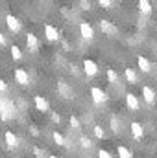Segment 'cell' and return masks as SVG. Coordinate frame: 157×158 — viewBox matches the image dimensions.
Here are the masks:
<instances>
[{"instance_id": "6da1fadb", "label": "cell", "mask_w": 157, "mask_h": 158, "mask_svg": "<svg viewBox=\"0 0 157 158\" xmlns=\"http://www.w3.org/2000/svg\"><path fill=\"white\" fill-rule=\"evenodd\" d=\"M13 114H15V105L9 99H6L4 96H0V118L4 121H9L13 118Z\"/></svg>"}, {"instance_id": "7a4b0ae2", "label": "cell", "mask_w": 157, "mask_h": 158, "mask_svg": "<svg viewBox=\"0 0 157 158\" xmlns=\"http://www.w3.org/2000/svg\"><path fill=\"white\" fill-rule=\"evenodd\" d=\"M91 98H92V103L94 105H104L107 101V94L100 86H92L91 88Z\"/></svg>"}, {"instance_id": "3957f363", "label": "cell", "mask_w": 157, "mask_h": 158, "mask_svg": "<svg viewBox=\"0 0 157 158\" xmlns=\"http://www.w3.org/2000/svg\"><path fill=\"white\" fill-rule=\"evenodd\" d=\"M57 94L63 98V99H72L74 98V90L70 85H67L65 81H57Z\"/></svg>"}, {"instance_id": "277c9868", "label": "cell", "mask_w": 157, "mask_h": 158, "mask_svg": "<svg viewBox=\"0 0 157 158\" xmlns=\"http://www.w3.org/2000/svg\"><path fill=\"white\" fill-rule=\"evenodd\" d=\"M6 24H7L9 31H13V33H19V31L22 30V24H20V20H19L15 15H11V13H7V15H6Z\"/></svg>"}, {"instance_id": "5b68a950", "label": "cell", "mask_w": 157, "mask_h": 158, "mask_svg": "<svg viewBox=\"0 0 157 158\" xmlns=\"http://www.w3.org/2000/svg\"><path fill=\"white\" fill-rule=\"evenodd\" d=\"M83 72L87 77H94V76H98V64L92 59H85L83 61Z\"/></svg>"}, {"instance_id": "8992f818", "label": "cell", "mask_w": 157, "mask_h": 158, "mask_svg": "<svg viewBox=\"0 0 157 158\" xmlns=\"http://www.w3.org/2000/svg\"><path fill=\"white\" fill-rule=\"evenodd\" d=\"M79 35L85 40L91 42V40L94 39V30H92V26H91L89 22H79Z\"/></svg>"}, {"instance_id": "52a82bcc", "label": "cell", "mask_w": 157, "mask_h": 158, "mask_svg": "<svg viewBox=\"0 0 157 158\" xmlns=\"http://www.w3.org/2000/svg\"><path fill=\"white\" fill-rule=\"evenodd\" d=\"M98 28H100L102 33H105V35H109V37H111V35H117V26H115L113 22L105 20V19L98 22Z\"/></svg>"}, {"instance_id": "ba28073f", "label": "cell", "mask_w": 157, "mask_h": 158, "mask_svg": "<svg viewBox=\"0 0 157 158\" xmlns=\"http://www.w3.org/2000/svg\"><path fill=\"white\" fill-rule=\"evenodd\" d=\"M126 105H128V109L129 110H133V112H137L139 109H141V101H139V98L135 96V94H126Z\"/></svg>"}, {"instance_id": "9c48e42d", "label": "cell", "mask_w": 157, "mask_h": 158, "mask_svg": "<svg viewBox=\"0 0 157 158\" xmlns=\"http://www.w3.org/2000/svg\"><path fill=\"white\" fill-rule=\"evenodd\" d=\"M13 76H15V81H17L19 85H22V86L30 85V76H28V72H26L24 68H17Z\"/></svg>"}, {"instance_id": "30bf717a", "label": "cell", "mask_w": 157, "mask_h": 158, "mask_svg": "<svg viewBox=\"0 0 157 158\" xmlns=\"http://www.w3.org/2000/svg\"><path fill=\"white\" fill-rule=\"evenodd\" d=\"M4 140H6V145L7 147H11V149H15V147H19V136L15 134V132H11V131H6L4 132Z\"/></svg>"}, {"instance_id": "8fae6325", "label": "cell", "mask_w": 157, "mask_h": 158, "mask_svg": "<svg viewBox=\"0 0 157 158\" xmlns=\"http://www.w3.org/2000/svg\"><path fill=\"white\" fill-rule=\"evenodd\" d=\"M142 98H144V101L148 103V105H152V103H155V90L152 88V86H148V85H144L142 86Z\"/></svg>"}, {"instance_id": "7c38bea8", "label": "cell", "mask_w": 157, "mask_h": 158, "mask_svg": "<svg viewBox=\"0 0 157 158\" xmlns=\"http://www.w3.org/2000/svg\"><path fill=\"white\" fill-rule=\"evenodd\" d=\"M26 46L32 53H35L39 50V39L35 37V33H26Z\"/></svg>"}, {"instance_id": "4fadbf2b", "label": "cell", "mask_w": 157, "mask_h": 158, "mask_svg": "<svg viewBox=\"0 0 157 158\" xmlns=\"http://www.w3.org/2000/svg\"><path fill=\"white\" fill-rule=\"evenodd\" d=\"M129 129H131V134H133L135 140H142L144 138V129H142V125L139 121H131Z\"/></svg>"}, {"instance_id": "5bb4252c", "label": "cell", "mask_w": 157, "mask_h": 158, "mask_svg": "<svg viewBox=\"0 0 157 158\" xmlns=\"http://www.w3.org/2000/svg\"><path fill=\"white\" fill-rule=\"evenodd\" d=\"M34 105H35V109L41 110V112H48L50 110V105H48V101L43 96H35L34 98Z\"/></svg>"}, {"instance_id": "9a60e30c", "label": "cell", "mask_w": 157, "mask_h": 158, "mask_svg": "<svg viewBox=\"0 0 157 158\" xmlns=\"http://www.w3.org/2000/svg\"><path fill=\"white\" fill-rule=\"evenodd\" d=\"M44 35H46L48 40H59V31H57V28H54L52 24H46V26H44Z\"/></svg>"}, {"instance_id": "2e32d148", "label": "cell", "mask_w": 157, "mask_h": 158, "mask_svg": "<svg viewBox=\"0 0 157 158\" xmlns=\"http://www.w3.org/2000/svg\"><path fill=\"white\" fill-rule=\"evenodd\" d=\"M137 64H139V68H141L142 72H150V70H152V63H150L144 55H139V57H137Z\"/></svg>"}, {"instance_id": "e0dca14e", "label": "cell", "mask_w": 157, "mask_h": 158, "mask_svg": "<svg viewBox=\"0 0 157 158\" xmlns=\"http://www.w3.org/2000/svg\"><path fill=\"white\" fill-rule=\"evenodd\" d=\"M139 11L142 13V15H150L152 13V2H148V0H139Z\"/></svg>"}, {"instance_id": "ac0fdd59", "label": "cell", "mask_w": 157, "mask_h": 158, "mask_svg": "<svg viewBox=\"0 0 157 158\" xmlns=\"http://www.w3.org/2000/svg\"><path fill=\"white\" fill-rule=\"evenodd\" d=\"M124 76H126V81H128V83H131V85L139 83V77H137V72H135L133 68H126V70H124Z\"/></svg>"}, {"instance_id": "d6986e66", "label": "cell", "mask_w": 157, "mask_h": 158, "mask_svg": "<svg viewBox=\"0 0 157 158\" xmlns=\"http://www.w3.org/2000/svg\"><path fill=\"white\" fill-rule=\"evenodd\" d=\"M117 155H118V158H131V151H129L126 145H118Z\"/></svg>"}, {"instance_id": "ffe728a7", "label": "cell", "mask_w": 157, "mask_h": 158, "mask_svg": "<svg viewBox=\"0 0 157 158\" xmlns=\"http://www.w3.org/2000/svg\"><path fill=\"white\" fill-rule=\"evenodd\" d=\"M79 145H81L83 149H91V147H92V140H91L89 136H79Z\"/></svg>"}, {"instance_id": "44dd1931", "label": "cell", "mask_w": 157, "mask_h": 158, "mask_svg": "<svg viewBox=\"0 0 157 158\" xmlns=\"http://www.w3.org/2000/svg\"><path fill=\"white\" fill-rule=\"evenodd\" d=\"M9 52H11V57H13L15 61H20V59H22V52H20V48H19V46H11V50H9Z\"/></svg>"}, {"instance_id": "7402d4cb", "label": "cell", "mask_w": 157, "mask_h": 158, "mask_svg": "<svg viewBox=\"0 0 157 158\" xmlns=\"http://www.w3.org/2000/svg\"><path fill=\"white\" fill-rule=\"evenodd\" d=\"M92 132H94V136H96L98 140H102V138L105 136V131H104L102 125H94V127H92Z\"/></svg>"}, {"instance_id": "603a6c76", "label": "cell", "mask_w": 157, "mask_h": 158, "mask_svg": "<svg viewBox=\"0 0 157 158\" xmlns=\"http://www.w3.org/2000/svg\"><path fill=\"white\" fill-rule=\"evenodd\" d=\"M52 138H54V142L57 143V145H65V136L61 134V132H52Z\"/></svg>"}, {"instance_id": "cb8c5ba5", "label": "cell", "mask_w": 157, "mask_h": 158, "mask_svg": "<svg viewBox=\"0 0 157 158\" xmlns=\"http://www.w3.org/2000/svg\"><path fill=\"white\" fill-rule=\"evenodd\" d=\"M107 81H109V83H113V85L118 81V74L113 70V68H109V70H107Z\"/></svg>"}, {"instance_id": "d4e9b609", "label": "cell", "mask_w": 157, "mask_h": 158, "mask_svg": "<svg viewBox=\"0 0 157 158\" xmlns=\"http://www.w3.org/2000/svg\"><path fill=\"white\" fill-rule=\"evenodd\" d=\"M111 129H113V132H120V125H118V119L115 116L111 118Z\"/></svg>"}, {"instance_id": "484cf974", "label": "cell", "mask_w": 157, "mask_h": 158, "mask_svg": "<svg viewBox=\"0 0 157 158\" xmlns=\"http://www.w3.org/2000/svg\"><path fill=\"white\" fill-rule=\"evenodd\" d=\"M69 121H70V127H74V129H79V127H81V123H79V119L76 118V116H70Z\"/></svg>"}, {"instance_id": "4316f807", "label": "cell", "mask_w": 157, "mask_h": 158, "mask_svg": "<svg viewBox=\"0 0 157 158\" xmlns=\"http://www.w3.org/2000/svg\"><path fill=\"white\" fill-rule=\"evenodd\" d=\"M98 4H100L104 9H111V6H113V0H100Z\"/></svg>"}, {"instance_id": "83f0119b", "label": "cell", "mask_w": 157, "mask_h": 158, "mask_svg": "<svg viewBox=\"0 0 157 158\" xmlns=\"http://www.w3.org/2000/svg\"><path fill=\"white\" fill-rule=\"evenodd\" d=\"M98 158H113V155L109 151H105V149H100L98 151Z\"/></svg>"}, {"instance_id": "f1b7e54d", "label": "cell", "mask_w": 157, "mask_h": 158, "mask_svg": "<svg viewBox=\"0 0 157 158\" xmlns=\"http://www.w3.org/2000/svg\"><path fill=\"white\" fill-rule=\"evenodd\" d=\"M34 155H35V158H44V151L35 145V147H34Z\"/></svg>"}, {"instance_id": "f546056e", "label": "cell", "mask_w": 157, "mask_h": 158, "mask_svg": "<svg viewBox=\"0 0 157 158\" xmlns=\"http://www.w3.org/2000/svg\"><path fill=\"white\" fill-rule=\"evenodd\" d=\"M9 90V86H7V83L4 81V79H0V94H6Z\"/></svg>"}, {"instance_id": "4dcf8cb0", "label": "cell", "mask_w": 157, "mask_h": 158, "mask_svg": "<svg viewBox=\"0 0 157 158\" xmlns=\"http://www.w3.org/2000/svg\"><path fill=\"white\" fill-rule=\"evenodd\" d=\"M52 119H54L56 123H59V121H61V118H59V114H56V112H52Z\"/></svg>"}, {"instance_id": "1f68e13d", "label": "cell", "mask_w": 157, "mask_h": 158, "mask_svg": "<svg viewBox=\"0 0 157 158\" xmlns=\"http://www.w3.org/2000/svg\"><path fill=\"white\" fill-rule=\"evenodd\" d=\"M81 6H83V9H91V2H81Z\"/></svg>"}, {"instance_id": "d6a6232c", "label": "cell", "mask_w": 157, "mask_h": 158, "mask_svg": "<svg viewBox=\"0 0 157 158\" xmlns=\"http://www.w3.org/2000/svg\"><path fill=\"white\" fill-rule=\"evenodd\" d=\"M6 44V37H4V33H0V46H4Z\"/></svg>"}, {"instance_id": "836d02e7", "label": "cell", "mask_w": 157, "mask_h": 158, "mask_svg": "<svg viewBox=\"0 0 157 158\" xmlns=\"http://www.w3.org/2000/svg\"><path fill=\"white\" fill-rule=\"evenodd\" d=\"M48 158H57V156H56V155H50V156H48Z\"/></svg>"}, {"instance_id": "e575fe53", "label": "cell", "mask_w": 157, "mask_h": 158, "mask_svg": "<svg viewBox=\"0 0 157 158\" xmlns=\"http://www.w3.org/2000/svg\"><path fill=\"white\" fill-rule=\"evenodd\" d=\"M155 142H157V134H155Z\"/></svg>"}]
</instances>
